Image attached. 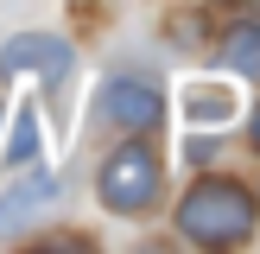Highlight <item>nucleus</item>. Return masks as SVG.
<instances>
[{
    "mask_svg": "<svg viewBox=\"0 0 260 254\" xmlns=\"http://www.w3.org/2000/svg\"><path fill=\"white\" fill-rule=\"evenodd\" d=\"M178 235L197 241V248H235V241L254 235V197L235 178H203L178 203Z\"/></svg>",
    "mask_w": 260,
    "mask_h": 254,
    "instance_id": "nucleus-1",
    "label": "nucleus"
},
{
    "mask_svg": "<svg viewBox=\"0 0 260 254\" xmlns=\"http://www.w3.org/2000/svg\"><path fill=\"white\" fill-rule=\"evenodd\" d=\"M95 197H102V210H114V216H146L152 203L165 197V165H159V152L140 146V140L127 134V146H114L108 159H102Z\"/></svg>",
    "mask_w": 260,
    "mask_h": 254,
    "instance_id": "nucleus-2",
    "label": "nucleus"
},
{
    "mask_svg": "<svg viewBox=\"0 0 260 254\" xmlns=\"http://www.w3.org/2000/svg\"><path fill=\"white\" fill-rule=\"evenodd\" d=\"M95 121L114 127V134H152L165 121V102H159V83L152 76H108L95 96Z\"/></svg>",
    "mask_w": 260,
    "mask_h": 254,
    "instance_id": "nucleus-3",
    "label": "nucleus"
},
{
    "mask_svg": "<svg viewBox=\"0 0 260 254\" xmlns=\"http://www.w3.org/2000/svg\"><path fill=\"white\" fill-rule=\"evenodd\" d=\"M70 64H76V51L63 45L57 32H19L7 51H0V76H38L45 89H63V76H70Z\"/></svg>",
    "mask_w": 260,
    "mask_h": 254,
    "instance_id": "nucleus-4",
    "label": "nucleus"
},
{
    "mask_svg": "<svg viewBox=\"0 0 260 254\" xmlns=\"http://www.w3.org/2000/svg\"><path fill=\"white\" fill-rule=\"evenodd\" d=\"M178 114H184L190 134H222L241 114V89L229 83V76H197V83L178 89Z\"/></svg>",
    "mask_w": 260,
    "mask_h": 254,
    "instance_id": "nucleus-5",
    "label": "nucleus"
},
{
    "mask_svg": "<svg viewBox=\"0 0 260 254\" xmlns=\"http://www.w3.org/2000/svg\"><path fill=\"white\" fill-rule=\"evenodd\" d=\"M57 197H63V184H57L51 172L19 178V184L0 197V241H13V235H25V229H38L51 210H57Z\"/></svg>",
    "mask_w": 260,
    "mask_h": 254,
    "instance_id": "nucleus-6",
    "label": "nucleus"
},
{
    "mask_svg": "<svg viewBox=\"0 0 260 254\" xmlns=\"http://www.w3.org/2000/svg\"><path fill=\"white\" fill-rule=\"evenodd\" d=\"M222 57H229L235 76H260V25H254V19H235V25H229Z\"/></svg>",
    "mask_w": 260,
    "mask_h": 254,
    "instance_id": "nucleus-7",
    "label": "nucleus"
},
{
    "mask_svg": "<svg viewBox=\"0 0 260 254\" xmlns=\"http://www.w3.org/2000/svg\"><path fill=\"white\" fill-rule=\"evenodd\" d=\"M38 140H45V134H38V114H32V108H19V121H13V140H7L0 152H7L13 165H25V159H38Z\"/></svg>",
    "mask_w": 260,
    "mask_h": 254,
    "instance_id": "nucleus-8",
    "label": "nucleus"
},
{
    "mask_svg": "<svg viewBox=\"0 0 260 254\" xmlns=\"http://www.w3.org/2000/svg\"><path fill=\"white\" fill-rule=\"evenodd\" d=\"M254 146H260V108H254Z\"/></svg>",
    "mask_w": 260,
    "mask_h": 254,
    "instance_id": "nucleus-9",
    "label": "nucleus"
}]
</instances>
